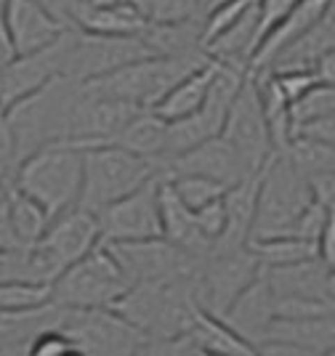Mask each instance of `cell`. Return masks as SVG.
Segmentation results:
<instances>
[{
    "label": "cell",
    "instance_id": "1",
    "mask_svg": "<svg viewBox=\"0 0 335 356\" xmlns=\"http://www.w3.org/2000/svg\"><path fill=\"white\" fill-rule=\"evenodd\" d=\"M197 277L168 280V282H136L112 309L133 327H139L146 338L155 341L184 338L189 335L194 312L200 306Z\"/></svg>",
    "mask_w": 335,
    "mask_h": 356
},
{
    "label": "cell",
    "instance_id": "2",
    "mask_svg": "<svg viewBox=\"0 0 335 356\" xmlns=\"http://www.w3.org/2000/svg\"><path fill=\"white\" fill-rule=\"evenodd\" d=\"M77 96H80V83L59 74L48 80L43 88H38L6 109V125L14 136L19 163L48 144L70 141Z\"/></svg>",
    "mask_w": 335,
    "mask_h": 356
},
{
    "label": "cell",
    "instance_id": "3",
    "mask_svg": "<svg viewBox=\"0 0 335 356\" xmlns=\"http://www.w3.org/2000/svg\"><path fill=\"white\" fill-rule=\"evenodd\" d=\"M14 186L45 210L48 221L80 205L83 149L72 141H56L27 154L16 168Z\"/></svg>",
    "mask_w": 335,
    "mask_h": 356
},
{
    "label": "cell",
    "instance_id": "4",
    "mask_svg": "<svg viewBox=\"0 0 335 356\" xmlns=\"http://www.w3.org/2000/svg\"><path fill=\"white\" fill-rule=\"evenodd\" d=\"M210 59L208 54H194V56H144L136 59L115 72L96 77L91 83H83V90L102 96V99H115L125 102L139 109H152L168 90L173 88L181 77L194 72Z\"/></svg>",
    "mask_w": 335,
    "mask_h": 356
},
{
    "label": "cell",
    "instance_id": "5",
    "mask_svg": "<svg viewBox=\"0 0 335 356\" xmlns=\"http://www.w3.org/2000/svg\"><path fill=\"white\" fill-rule=\"evenodd\" d=\"M162 165L141 157L136 152L102 144V147L83 149V189H80V208L88 213H102L112 202L128 197L149 178L160 176Z\"/></svg>",
    "mask_w": 335,
    "mask_h": 356
},
{
    "label": "cell",
    "instance_id": "6",
    "mask_svg": "<svg viewBox=\"0 0 335 356\" xmlns=\"http://www.w3.org/2000/svg\"><path fill=\"white\" fill-rule=\"evenodd\" d=\"M131 284L109 245L99 242L51 282V300L61 309H112Z\"/></svg>",
    "mask_w": 335,
    "mask_h": 356
},
{
    "label": "cell",
    "instance_id": "7",
    "mask_svg": "<svg viewBox=\"0 0 335 356\" xmlns=\"http://www.w3.org/2000/svg\"><path fill=\"white\" fill-rule=\"evenodd\" d=\"M311 202H314V192L306 176L290 163L288 154H274L261 168L253 237L285 234Z\"/></svg>",
    "mask_w": 335,
    "mask_h": 356
},
{
    "label": "cell",
    "instance_id": "8",
    "mask_svg": "<svg viewBox=\"0 0 335 356\" xmlns=\"http://www.w3.org/2000/svg\"><path fill=\"white\" fill-rule=\"evenodd\" d=\"M56 327L86 356H136L149 343L115 309H61Z\"/></svg>",
    "mask_w": 335,
    "mask_h": 356
},
{
    "label": "cell",
    "instance_id": "9",
    "mask_svg": "<svg viewBox=\"0 0 335 356\" xmlns=\"http://www.w3.org/2000/svg\"><path fill=\"white\" fill-rule=\"evenodd\" d=\"M263 271L258 258L250 248H213L203 258L197 277V298L200 306L224 316L237 298L248 290L253 280Z\"/></svg>",
    "mask_w": 335,
    "mask_h": 356
},
{
    "label": "cell",
    "instance_id": "10",
    "mask_svg": "<svg viewBox=\"0 0 335 356\" xmlns=\"http://www.w3.org/2000/svg\"><path fill=\"white\" fill-rule=\"evenodd\" d=\"M115 252L120 266L125 268L128 280L136 282H168L197 277L203 258L194 252L178 248L165 237L133 239V242H104Z\"/></svg>",
    "mask_w": 335,
    "mask_h": 356
},
{
    "label": "cell",
    "instance_id": "11",
    "mask_svg": "<svg viewBox=\"0 0 335 356\" xmlns=\"http://www.w3.org/2000/svg\"><path fill=\"white\" fill-rule=\"evenodd\" d=\"M144 56H152L144 38H104V35H88L72 27L61 74L83 86Z\"/></svg>",
    "mask_w": 335,
    "mask_h": 356
},
{
    "label": "cell",
    "instance_id": "12",
    "mask_svg": "<svg viewBox=\"0 0 335 356\" xmlns=\"http://www.w3.org/2000/svg\"><path fill=\"white\" fill-rule=\"evenodd\" d=\"M99 242H102L99 218L77 205V208L56 216L54 221H48L43 237L35 245V252L43 264L48 280L54 282L64 268L86 258Z\"/></svg>",
    "mask_w": 335,
    "mask_h": 356
},
{
    "label": "cell",
    "instance_id": "13",
    "mask_svg": "<svg viewBox=\"0 0 335 356\" xmlns=\"http://www.w3.org/2000/svg\"><path fill=\"white\" fill-rule=\"evenodd\" d=\"M221 136L242 157V163H245V168H248L250 173H261L263 165L277 154L274 147H272V136H269L266 118H263L258 86H256V80L250 74L248 80L242 83L240 93L234 96Z\"/></svg>",
    "mask_w": 335,
    "mask_h": 356
},
{
    "label": "cell",
    "instance_id": "14",
    "mask_svg": "<svg viewBox=\"0 0 335 356\" xmlns=\"http://www.w3.org/2000/svg\"><path fill=\"white\" fill-rule=\"evenodd\" d=\"M165 173L149 178L128 197L96 213L102 242H133V239L162 237L160 221V181Z\"/></svg>",
    "mask_w": 335,
    "mask_h": 356
},
{
    "label": "cell",
    "instance_id": "15",
    "mask_svg": "<svg viewBox=\"0 0 335 356\" xmlns=\"http://www.w3.org/2000/svg\"><path fill=\"white\" fill-rule=\"evenodd\" d=\"M70 30L64 32L56 43L45 45L27 56H16L6 67H0V109L3 112L16 102H22L24 96L43 88L48 80L61 74L67 45H70Z\"/></svg>",
    "mask_w": 335,
    "mask_h": 356
},
{
    "label": "cell",
    "instance_id": "16",
    "mask_svg": "<svg viewBox=\"0 0 335 356\" xmlns=\"http://www.w3.org/2000/svg\"><path fill=\"white\" fill-rule=\"evenodd\" d=\"M0 16L16 56H27L56 43L70 30V24H64L38 0H0Z\"/></svg>",
    "mask_w": 335,
    "mask_h": 356
},
{
    "label": "cell",
    "instance_id": "17",
    "mask_svg": "<svg viewBox=\"0 0 335 356\" xmlns=\"http://www.w3.org/2000/svg\"><path fill=\"white\" fill-rule=\"evenodd\" d=\"M162 173L165 176H176V173H192V176H205L219 181L224 186H234L242 178L256 176L250 173L242 157L234 152V147L224 138L216 136L210 141H205L200 147L187 149L181 154H173L162 163Z\"/></svg>",
    "mask_w": 335,
    "mask_h": 356
},
{
    "label": "cell",
    "instance_id": "18",
    "mask_svg": "<svg viewBox=\"0 0 335 356\" xmlns=\"http://www.w3.org/2000/svg\"><path fill=\"white\" fill-rule=\"evenodd\" d=\"M330 3H333V0H298V6L293 8L290 14L285 16L277 27L258 43V48H256V54H253L250 67H248L250 77H253V74L269 72V70L274 67V61H277L285 51H290L298 40H304L309 32L322 22V16L330 11Z\"/></svg>",
    "mask_w": 335,
    "mask_h": 356
},
{
    "label": "cell",
    "instance_id": "19",
    "mask_svg": "<svg viewBox=\"0 0 335 356\" xmlns=\"http://www.w3.org/2000/svg\"><path fill=\"white\" fill-rule=\"evenodd\" d=\"M234 332H240L256 348L266 341L269 327L277 319V298L266 280V271H261L253 284L229 306V312L221 316Z\"/></svg>",
    "mask_w": 335,
    "mask_h": 356
},
{
    "label": "cell",
    "instance_id": "20",
    "mask_svg": "<svg viewBox=\"0 0 335 356\" xmlns=\"http://www.w3.org/2000/svg\"><path fill=\"white\" fill-rule=\"evenodd\" d=\"M146 16L139 3L120 0L109 6H72V27L88 35L104 38H141L146 30Z\"/></svg>",
    "mask_w": 335,
    "mask_h": 356
},
{
    "label": "cell",
    "instance_id": "21",
    "mask_svg": "<svg viewBox=\"0 0 335 356\" xmlns=\"http://www.w3.org/2000/svg\"><path fill=\"white\" fill-rule=\"evenodd\" d=\"M277 298H322L335 300V271L320 258H309L293 266L263 268Z\"/></svg>",
    "mask_w": 335,
    "mask_h": 356
},
{
    "label": "cell",
    "instance_id": "22",
    "mask_svg": "<svg viewBox=\"0 0 335 356\" xmlns=\"http://www.w3.org/2000/svg\"><path fill=\"white\" fill-rule=\"evenodd\" d=\"M160 221H162V237L168 242H173L184 250L194 252L205 258L208 252L213 250V245L205 239V234L197 226L194 210H189L181 197L176 194V189L171 186L168 176H162L160 181Z\"/></svg>",
    "mask_w": 335,
    "mask_h": 356
},
{
    "label": "cell",
    "instance_id": "23",
    "mask_svg": "<svg viewBox=\"0 0 335 356\" xmlns=\"http://www.w3.org/2000/svg\"><path fill=\"white\" fill-rule=\"evenodd\" d=\"M258 181L261 173L242 178L224 194L226 208V229L213 248H245L253 237L256 226V210H258Z\"/></svg>",
    "mask_w": 335,
    "mask_h": 356
},
{
    "label": "cell",
    "instance_id": "24",
    "mask_svg": "<svg viewBox=\"0 0 335 356\" xmlns=\"http://www.w3.org/2000/svg\"><path fill=\"white\" fill-rule=\"evenodd\" d=\"M216 77V61L208 59L203 67H197L194 72L181 77L173 88L162 96L157 104L152 106V112L162 118L165 122H178L184 118H192L194 112H200L208 102V93Z\"/></svg>",
    "mask_w": 335,
    "mask_h": 356
},
{
    "label": "cell",
    "instance_id": "25",
    "mask_svg": "<svg viewBox=\"0 0 335 356\" xmlns=\"http://www.w3.org/2000/svg\"><path fill=\"white\" fill-rule=\"evenodd\" d=\"M189 338L203 351V356H258V348L253 343H248L221 316L203 306H197V312H194Z\"/></svg>",
    "mask_w": 335,
    "mask_h": 356
},
{
    "label": "cell",
    "instance_id": "26",
    "mask_svg": "<svg viewBox=\"0 0 335 356\" xmlns=\"http://www.w3.org/2000/svg\"><path fill=\"white\" fill-rule=\"evenodd\" d=\"M266 341L298 346L311 354H325L335 348V314L311 316V319H274ZM263 341V343H266Z\"/></svg>",
    "mask_w": 335,
    "mask_h": 356
},
{
    "label": "cell",
    "instance_id": "27",
    "mask_svg": "<svg viewBox=\"0 0 335 356\" xmlns=\"http://www.w3.org/2000/svg\"><path fill=\"white\" fill-rule=\"evenodd\" d=\"M115 144L162 165L165 154H168V122L162 118H157L152 109H141L125 125V131L120 134V138H117Z\"/></svg>",
    "mask_w": 335,
    "mask_h": 356
},
{
    "label": "cell",
    "instance_id": "28",
    "mask_svg": "<svg viewBox=\"0 0 335 356\" xmlns=\"http://www.w3.org/2000/svg\"><path fill=\"white\" fill-rule=\"evenodd\" d=\"M250 252L258 258L263 268L293 266L309 258H317V242L298 239L290 234H274V237H253L248 242Z\"/></svg>",
    "mask_w": 335,
    "mask_h": 356
},
{
    "label": "cell",
    "instance_id": "29",
    "mask_svg": "<svg viewBox=\"0 0 335 356\" xmlns=\"http://www.w3.org/2000/svg\"><path fill=\"white\" fill-rule=\"evenodd\" d=\"M8 218H11V229L19 248H35L48 226L45 210L16 186H11V194H8Z\"/></svg>",
    "mask_w": 335,
    "mask_h": 356
},
{
    "label": "cell",
    "instance_id": "30",
    "mask_svg": "<svg viewBox=\"0 0 335 356\" xmlns=\"http://www.w3.org/2000/svg\"><path fill=\"white\" fill-rule=\"evenodd\" d=\"M290 157V163L306 176V181H314L320 178L322 173H330L335 170V149L322 144V141H314V138H306V136H293L290 147L285 152Z\"/></svg>",
    "mask_w": 335,
    "mask_h": 356
},
{
    "label": "cell",
    "instance_id": "31",
    "mask_svg": "<svg viewBox=\"0 0 335 356\" xmlns=\"http://www.w3.org/2000/svg\"><path fill=\"white\" fill-rule=\"evenodd\" d=\"M51 300V282H16L0 284V314H27L43 309Z\"/></svg>",
    "mask_w": 335,
    "mask_h": 356
},
{
    "label": "cell",
    "instance_id": "32",
    "mask_svg": "<svg viewBox=\"0 0 335 356\" xmlns=\"http://www.w3.org/2000/svg\"><path fill=\"white\" fill-rule=\"evenodd\" d=\"M139 6L149 24L203 22L208 14V0H144Z\"/></svg>",
    "mask_w": 335,
    "mask_h": 356
},
{
    "label": "cell",
    "instance_id": "33",
    "mask_svg": "<svg viewBox=\"0 0 335 356\" xmlns=\"http://www.w3.org/2000/svg\"><path fill=\"white\" fill-rule=\"evenodd\" d=\"M27 280V282H51L35 248L0 250V284Z\"/></svg>",
    "mask_w": 335,
    "mask_h": 356
},
{
    "label": "cell",
    "instance_id": "34",
    "mask_svg": "<svg viewBox=\"0 0 335 356\" xmlns=\"http://www.w3.org/2000/svg\"><path fill=\"white\" fill-rule=\"evenodd\" d=\"M171 186L176 189V194L181 197V202L189 210H200L210 202L221 200L229 186H224L213 178L205 176H192V173H176V176H168Z\"/></svg>",
    "mask_w": 335,
    "mask_h": 356
},
{
    "label": "cell",
    "instance_id": "35",
    "mask_svg": "<svg viewBox=\"0 0 335 356\" xmlns=\"http://www.w3.org/2000/svg\"><path fill=\"white\" fill-rule=\"evenodd\" d=\"M330 112H335V88L320 83L317 88H311L304 99H298L293 104V125L298 128L309 120H317L322 115H330Z\"/></svg>",
    "mask_w": 335,
    "mask_h": 356
},
{
    "label": "cell",
    "instance_id": "36",
    "mask_svg": "<svg viewBox=\"0 0 335 356\" xmlns=\"http://www.w3.org/2000/svg\"><path fill=\"white\" fill-rule=\"evenodd\" d=\"M269 72L277 80L279 90L288 96L290 104H295L309 90L320 86V77L314 72V67H282V70H269Z\"/></svg>",
    "mask_w": 335,
    "mask_h": 356
},
{
    "label": "cell",
    "instance_id": "37",
    "mask_svg": "<svg viewBox=\"0 0 335 356\" xmlns=\"http://www.w3.org/2000/svg\"><path fill=\"white\" fill-rule=\"evenodd\" d=\"M327 218H330V210L314 200V202L295 218V223H293L285 234L298 237V239H309V242H317L322 234V229H325V223H327Z\"/></svg>",
    "mask_w": 335,
    "mask_h": 356
},
{
    "label": "cell",
    "instance_id": "38",
    "mask_svg": "<svg viewBox=\"0 0 335 356\" xmlns=\"http://www.w3.org/2000/svg\"><path fill=\"white\" fill-rule=\"evenodd\" d=\"M194 218H197V226H200V232L205 234V239L210 242V245H216L224 234V229H226V208H224V197L216 200V202H210V205H205V208L194 210Z\"/></svg>",
    "mask_w": 335,
    "mask_h": 356
},
{
    "label": "cell",
    "instance_id": "39",
    "mask_svg": "<svg viewBox=\"0 0 335 356\" xmlns=\"http://www.w3.org/2000/svg\"><path fill=\"white\" fill-rule=\"evenodd\" d=\"M298 6V0H258V43ZM258 48V45H256Z\"/></svg>",
    "mask_w": 335,
    "mask_h": 356
},
{
    "label": "cell",
    "instance_id": "40",
    "mask_svg": "<svg viewBox=\"0 0 335 356\" xmlns=\"http://www.w3.org/2000/svg\"><path fill=\"white\" fill-rule=\"evenodd\" d=\"M136 356H203V351L192 343L189 335H184V338H176V341H155V338H149V343Z\"/></svg>",
    "mask_w": 335,
    "mask_h": 356
},
{
    "label": "cell",
    "instance_id": "41",
    "mask_svg": "<svg viewBox=\"0 0 335 356\" xmlns=\"http://www.w3.org/2000/svg\"><path fill=\"white\" fill-rule=\"evenodd\" d=\"M295 136H306V138L322 141V144H327V147L335 149V112L298 125V128H295Z\"/></svg>",
    "mask_w": 335,
    "mask_h": 356
},
{
    "label": "cell",
    "instance_id": "42",
    "mask_svg": "<svg viewBox=\"0 0 335 356\" xmlns=\"http://www.w3.org/2000/svg\"><path fill=\"white\" fill-rule=\"evenodd\" d=\"M317 258L330 271H335V210H330V218H327L320 239H317Z\"/></svg>",
    "mask_w": 335,
    "mask_h": 356
},
{
    "label": "cell",
    "instance_id": "43",
    "mask_svg": "<svg viewBox=\"0 0 335 356\" xmlns=\"http://www.w3.org/2000/svg\"><path fill=\"white\" fill-rule=\"evenodd\" d=\"M309 184H311L314 200L322 202L327 210H335V170L322 173L320 178H314V181H309Z\"/></svg>",
    "mask_w": 335,
    "mask_h": 356
},
{
    "label": "cell",
    "instance_id": "44",
    "mask_svg": "<svg viewBox=\"0 0 335 356\" xmlns=\"http://www.w3.org/2000/svg\"><path fill=\"white\" fill-rule=\"evenodd\" d=\"M258 356H320V354H311V351H304L298 346H288V343L266 341L258 346Z\"/></svg>",
    "mask_w": 335,
    "mask_h": 356
},
{
    "label": "cell",
    "instance_id": "45",
    "mask_svg": "<svg viewBox=\"0 0 335 356\" xmlns=\"http://www.w3.org/2000/svg\"><path fill=\"white\" fill-rule=\"evenodd\" d=\"M40 6H45L48 11L54 16H59L64 24H70L72 27V6H75V0H38Z\"/></svg>",
    "mask_w": 335,
    "mask_h": 356
},
{
    "label": "cell",
    "instance_id": "46",
    "mask_svg": "<svg viewBox=\"0 0 335 356\" xmlns=\"http://www.w3.org/2000/svg\"><path fill=\"white\" fill-rule=\"evenodd\" d=\"M29 343L32 341H16L8 346H0V356H29Z\"/></svg>",
    "mask_w": 335,
    "mask_h": 356
},
{
    "label": "cell",
    "instance_id": "47",
    "mask_svg": "<svg viewBox=\"0 0 335 356\" xmlns=\"http://www.w3.org/2000/svg\"><path fill=\"white\" fill-rule=\"evenodd\" d=\"M77 6H109V3H120V0H75Z\"/></svg>",
    "mask_w": 335,
    "mask_h": 356
},
{
    "label": "cell",
    "instance_id": "48",
    "mask_svg": "<svg viewBox=\"0 0 335 356\" xmlns=\"http://www.w3.org/2000/svg\"><path fill=\"white\" fill-rule=\"evenodd\" d=\"M61 356H86V354H83L80 348H75V346H72V348H67V351H64Z\"/></svg>",
    "mask_w": 335,
    "mask_h": 356
},
{
    "label": "cell",
    "instance_id": "49",
    "mask_svg": "<svg viewBox=\"0 0 335 356\" xmlns=\"http://www.w3.org/2000/svg\"><path fill=\"white\" fill-rule=\"evenodd\" d=\"M320 356H335V348L333 351H325V354H320Z\"/></svg>",
    "mask_w": 335,
    "mask_h": 356
},
{
    "label": "cell",
    "instance_id": "50",
    "mask_svg": "<svg viewBox=\"0 0 335 356\" xmlns=\"http://www.w3.org/2000/svg\"><path fill=\"white\" fill-rule=\"evenodd\" d=\"M133 3H144V0H133Z\"/></svg>",
    "mask_w": 335,
    "mask_h": 356
}]
</instances>
